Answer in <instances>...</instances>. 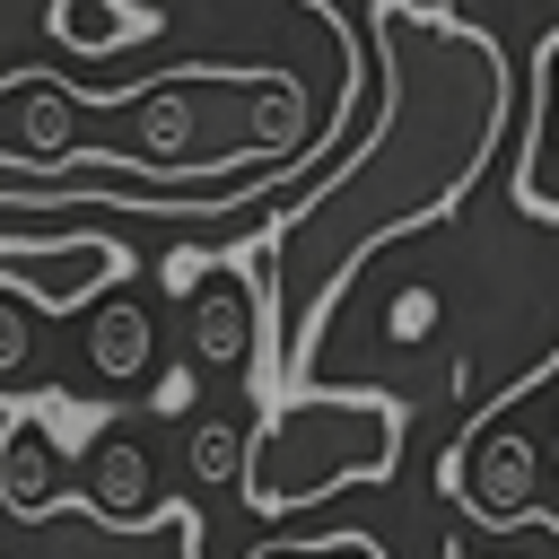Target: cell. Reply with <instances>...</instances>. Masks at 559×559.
<instances>
[{"label": "cell", "mask_w": 559, "mask_h": 559, "mask_svg": "<svg viewBox=\"0 0 559 559\" xmlns=\"http://www.w3.org/2000/svg\"><path fill=\"white\" fill-rule=\"evenodd\" d=\"M44 26L52 44H70L79 61H105V52H131L157 35V9L140 0H44Z\"/></svg>", "instance_id": "9c48e42d"}, {"label": "cell", "mask_w": 559, "mask_h": 559, "mask_svg": "<svg viewBox=\"0 0 559 559\" xmlns=\"http://www.w3.org/2000/svg\"><path fill=\"white\" fill-rule=\"evenodd\" d=\"M402 463V402L367 384H297L262 402L253 445H245V507L253 515H306L332 489L393 480Z\"/></svg>", "instance_id": "7a4b0ae2"}, {"label": "cell", "mask_w": 559, "mask_h": 559, "mask_svg": "<svg viewBox=\"0 0 559 559\" xmlns=\"http://www.w3.org/2000/svg\"><path fill=\"white\" fill-rule=\"evenodd\" d=\"M87 367H96L105 384H140V376L157 367V323H148L140 297H105V306L87 314Z\"/></svg>", "instance_id": "30bf717a"}, {"label": "cell", "mask_w": 559, "mask_h": 559, "mask_svg": "<svg viewBox=\"0 0 559 559\" xmlns=\"http://www.w3.org/2000/svg\"><path fill=\"white\" fill-rule=\"evenodd\" d=\"M122 271H131V253H122V236H105V227L0 236V297H9V306H35V314H96Z\"/></svg>", "instance_id": "3957f363"}, {"label": "cell", "mask_w": 559, "mask_h": 559, "mask_svg": "<svg viewBox=\"0 0 559 559\" xmlns=\"http://www.w3.org/2000/svg\"><path fill=\"white\" fill-rule=\"evenodd\" d=\"M515 210H559V35L542 44V114L533 148L515 157Z\"/></svg>", "instance_id": "8fae6325"}, {"label": "cell", "mask_w": 559, "mask_h": 559, "mask_svg": "<svg viewBox=\"0 0 559 559\" xmlns=\"http://www.w3.org/2000/svg\"><path fill=\"white\" fill-rule=\"evenodd\" d=\"M245 445H253V428L245 419H192L183 428V472H192V489H245Z\"/></svg>", "instance_id": "7c38bea8"}, {"label": "cell", "mask_w": 559, "mask_h": 559, "mask_svg": "<svg viewBox=\"0 0 559 559\" xmlns=\"http://www.w3.org/2000/svg\"><path fill=\"white\" fill-rule=\"evenodd\" d=\"M26 358H35V341H26V306L0 297V376H26Z\"/></svg>", "instance_id": "4fadbf2b"}, {"label": "cell", "mask_w": 559, "mask_h": 559, "mask_svg": "<svg viewBox=\"0 0 559 559\" xmlns=\"http://www.w3.org/2000/svg\"><path fill=\"white\" fill-rule=\"evenodd\" d=\"M262 332H271L262 280H253L236 253H210V262H201V280H192V297H183V341H192V367H201V376H253Z\"/></svg>", "instance_id": "5b68a950"}, {"label": "cell", "mask_w": 559, "mask_h": 559, "mask_svg": "<svg viewBox=\"0 0 559 559\" xmlns=\"http://www.w3.org/2000/svg\"><path fill=\"white\" fill-rule=\"evenodd\" d=\"M437 489L454 507H472L489 533H515V524H542V454L533 437L498 428V419H472L454 437V454L437 463Z\"/></svg>", "instance_id": "277c9868"}, {"label": "cell", "mask_w": 559, "mask_h": 559, "mask_svg": "<svg viewBox=\"0 0 559 559\" xmlns=\"http://www.w3.org/2000/svg\"><path fill=\"white\" fill-rule=\"evenodd\" d=\"M9 419H17V411H9V402H0V437H9Z\"/></svg>", "instance_id": "9a60e30c"}, {"label": "cell", "mask_w": 559, "mask_h": 559, "mask_svg": "<svg viewBox=\"0 0 559 559\" xmlns=\"http://www.w3.org/2000/svg\"><path fill=\"white\" fill-rule=\"evenodd\" d=\"M79 498H87V515H96V524H114V533H140V524H157V515H166L157 463H148V445H140V437H122V428H105V437L87 445V463H79Z\"/></svg>", "instance_id": "ba28073f"}, {"label": "cell", "mask_w": 559, "mask_h": 559, "mask_svg": "<svg viewBox=\"0 0 559 559\" xmlns=\"http://www.w3.org/2000/svg\"><path fill=\"white\" fill-rule=\"evenodd\" d=\"M367 35H376V79H384L367 148L349 166L314 157L288 192H253L245 210L210 218V245H201V253H227L271 210H288L245 253V271L262 280V306H271V402H280V376H297L314 358V341L341 306V280H358V262L376 245L437 227L489 175V148L507 140L515 79H507V52L489 26H472L445 0H367Z\"/></svg>", "instance_id": "6da1fadb"}, {"label": "cell", "mask_w": 559, "mask_h": 559, "mask_svg": "<svg viewBox=\"0 0 559 559\" xmlns=\"http://www.w3.org/2000/svg\"><path fill=\"white\" fill-rule=\"evenodd\" d=\"M201 533H210V515L192 498H166V515L140 533H114L79 507L52 524H17V542H0V559H201Z\"/></svg>", "instance_id": "52a82bcc"}, {"label": "cell", "mask_w": 559, "mask_h": 559, "mask_svg": "<svg viewBox=\"0 0 559 559\" xmlns=\"http://www.w3.org/2000/svg\"><path fill=\"white\" fill-rule=\"evenodd\" d=\"M245 559H314V550H288V542H262V550H245Z\"/></svg>", "instance_id": "5bb4252c"}, {"label": "cell", "mask_w": 559, "mask_h": 559, "mask_svg": "<svg viewBox=\"0 0 559 559\" xmlns=\"http://www.w3.org/2000/svg\"><path fill=\"white\" fill-rule=\"evenodd\" d=\"M61 402L70 393H44L35 411L9 419L0 437V524H52V515H79V480H70V437H61Z\"/></svg>", "instance_id": "8992f818"}, {"label": "cell", "mask_w": 559, "mask_h": 559, "mask_svg": "<svg viewBox=\"0 0 559 559\" xmlns=\"http://www.w3.org/2000/svg\"><path fill=\"white\" fill-rule=\"evenodd\" d=\"M445 559H480V550H463V542H454V550H445Z\"/></svg>", "instance_id": "2e32d148"}]
</instances>
